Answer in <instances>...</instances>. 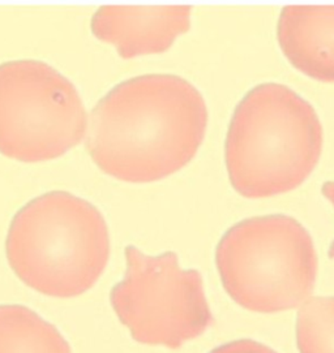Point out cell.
Listing matches in <instances>:
<instances>
[{
    "label": "cell",
    "instance_id": "1",
    "mask_svg": "<svg viewBox=\"0 0 334 353\" xmlns=\"http://www.w3.org/2000/svg\"><path fill=\"white\" fill-rule=\"evenodd\" d=\"M206 127L205 99L191 83L177 74H143L118 83L97 103L85 143L108 176L148 184L188 165Z\"/></svg>",
    "mask_w": 334,
    "mask_h": 353
},
{
    "label": "cell",
    "instance_id": "2",
    "mask_svg": "<svg viewBox=\"0 0 334 353\" xmlns=\"http://www.w3.org/2000/svg\"><path fill=\"white\" fill-rule=\"evenodd\" d=\"M324 132L315 108L285 85H257L235 107L225 162L233 188L268 199L300 187L320 161Z\"/></svg>",
    "mask_w": 334,
    "mask_h": 353
},
{
    "label": "cell",
    "instance_id": "3",
    "mask_svg": "<svg viewBox=\"0 0 334 353\" xmlns=\"http://www.w3.org/2000/svg\"><path fill=\"white\" fill-rule=\"evenodd\" d=\"M6 256L29 288L55 299H73L93 288L108 268V223L89 201L52 190L14 214Z\"/></svg>",
    "mask_w": 334,
    "mask_h": 353
},
{
    "label": "cell",
    "instance_id": "4",
    "mask_svg": "<svg viewBox=\"0 0 334 353\" xmlns=\"http://www.w3.org/2000/svg\"><path fill=\"white\" fill-rule=\"evenodd\" d=\"M227 294L255 313H279L310 297L319 261L310 232L287 215L244 219L228 228L215 249Z\"/></svg>",
    "mask_w": 334,
    "mask_h": 353
},
{
    "label": "cell",
    "instance_id": "5",
    "mask_svg": "<svg viewBox=\"0 0 334 353\" xmlns=\"http://www.w3.org/2000/svg\"><path fill=\"white\" fill-rule=\"evenodd\" d=\"M76 86L39 60L0 64V154L24 163L63 157L86 136Z\"/></svg>",
    "mask_w": 334,
    "mask_h": 353
},
{
    "label": "cell",
    "instance_id": "6",
    "mask_svg": "<svg viewBox=\"0 0 334 353\" xmlns=\"http://www.w3.org/2000/svg\"><path fill=\"white\" fill-rule=\"evenodd\" d=\"M124 256L126 274L110 303L133 341L179 350L213 325L202 274L180 269L177 253L146 256L128 245Z\"/></svg>",
    "mask_w": 334,
    "mask_h": 353
},
{
    "label": "cell",
    "instance_id": "7",
    "mask_svg": "<svg viewBox=\"0 0 334 353\" xmlns=\"http://www.w3.org/2000/svg\"><path fill=\"white\" fill-rule=\"evenodd\" d=\"M191 6L124 7L104 6L90 29L97 39L117 48L121 59L166 52L191 28Z\"/></svg>",
    "mask_w": 334,
    "mask_h": 353
},
{
    "label": "cell",
    "instance_id": "8",
    "mask_svg": "<svg viewBox=\"0 0 334 353\" xmlns=\"http://www.w3.org/2000/svg\"><path fill=\"white\" fill-rule=\"evenodd\" d=\"M277 39L298 71L334 83V6H287L277 24Z\"/></svg>",
    "mask_w": 334,
    "mask_h": 353
},
{
    "label": "cell",
    "instance_id": "9",
    "mask_svg": "<svg viewBox=\"0 0 334 353\" xmlns=\"http://www.w3.org/2000/svg\"><path fill=\"white\" fill-rule=\"evenodd\" d=\"M0 353H72L54 325L24 305H0Z\"/></svg>",
    "mask_w": 334,
    "mask_h": 353
},
{
    "label": "cell",
    "instance_id": "10",
    "mask_svg": "<svg viewBox=\"0 0 334 353\" xmlns=\"http://www.w3.org/2000/svg\"><path fill=\"white\" fill-rule=\"evenodd\" d=\"M300 353H334V296L312 297L297 317Z\"/></svg>",
    "mask_w": 334,
    "mask_h": 353
},
{
    "label": "cell",
    "instance_id": "11",
    "mask_svg": "<svg viewBox=\"0 0 334 353\" xmlns=\"http://www.w3.org/2000/svg\"><path fill=\"white\" fill-rule=\"evenodd\" d=\"M209 353H277L271 347L265 345L259 341L250 339H239V341H228L222 345L215 347Z\"/></svg>",
    "mask_w": 334,
    "mask_h": 353
},
{
    "label": "cell",
    "instance_id": "12",
    "mask_svg": "<svg viewBox=\"0 0 334 353\" xmlns=\"http://www.w3.org/2000/svg\"><path fill=\"white\" fill-rule=\"evenodd\" d=\"M322 194H324L328 200L331 201V202L333 203L334 206V181H328V183H325V184L322 185ZM328 254H329V259H334V241L332 243L331 248H329Z\"/></svg>",
    "mask_w": 334,
    "mask_h": 353
}]
</instances>
